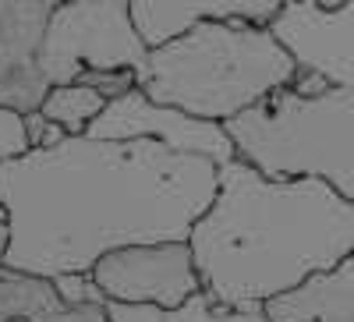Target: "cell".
I'll return each mask as SVG.
<instances>
[{"instance_id": "6da1fadb", "label": "cell", "mask_w": 354, "mask_h": 322, "mask_svg": "<svg viewBox=\"0 0 354 322\" xmlns=\"http://www.w3.org/2000/svg\"><path fill=\"white\" fill-rule=\"evenodd\" d=\"M220 191V163L156 138L68 135L0 163L11 248L4 266L32 276L88 273L128 245L188 241Z\"/></svg>"}, {"instance_id": "7a4b0ae2", "label": "cell", "mask_w": 354, "mask_h": 322, "mask_svg": "<svg viewBox=\"0 0 354 322\" xmlns=\"http://www.w3.org/2000/svg\"><path fill=\"white\" fill-rule=\"evenodd\" d=\"M202 290L220 308H266L354 252V202L315 178L220 167V191L192 227Z\"/></svg>"}, {"instance_id": "3957f363", "label": "cell", "mask_w": 354, "mask_h": 322, "mask_svg": "<svg viewBox=\"0 0 354 322\" xmlns=\"http://www.w3.org/2000/svg\"><path fill=\"white\" fill-rule=\"evenodd\" d=\"M298 75L294 57L270 32L252 21H195L181 36L149 46L135 71L138 89L153 103L177 106L205 121L227 124Z\"/></svg>"}, {"instance_id": "277c9868", "label": "cell", "mask_w": 354, "mask_h": 322, "mask_svg": "<svg viewBox=\"0 0 354 322\" xmlns=\"http://www.w3.org/2000/svg\"><path fill=\"white\" fill-rule=\"evenodd\" d=\"M238 160L266 178H315L354 202V89H277L223 124Z\"/></svg>"}, {"instance_id": "5b68a950", "label": "cell", "mask_w": 354, "mask_h": 322, "mask_svg": "<svg viewBox=\"0 0 354 322\" xmlns=\"http://www.w3.org/2000/svg\"><path fill=\"white\" fill-rule=\"evenodd\" d=\"M149 43L131 18V0H61L39 43V71L50 85H68L85 68L138 71Z\"/></svg>"}, {"instance_id": "8992f818", "label": "cell", "mask_w": 354, "mask_h": 322, "mask_svg": "<svg viewBox=\"0 0 354 322\" xmlns=\"http://www.w3.org/2000/svg\"><path fill=\"white\" fill-rule=\"evenodd\" d=\"M88 276L106 294V301L121 305H153V308H181L202 294V276L188 241H160V245H128L106 252Z\"/></svg>"}, {"instance_id": "52a82bcc", "label": "cell", "mask_w": 354, "mask_h": 322, "mask_svg": "<svg viewBox=\"0 0 354 322\" xmlns=\"http://www.w3.org/2000/svg\"><path fill=\"white\" fill-rule=\"evenodd\" d=\"M85 135L93 138H156L163 145L177 153H195V156H209L216 160L220 167L238 160L234 153V142L227 135V128L220 121H205V117H195V113H185L177 106H163V103H153L145 96L138 85L131 93L117 96L103 106V113L88 124Z\"/></svg>"}, {"instance_id": "ba28073f", "label": "cell", "mask_w": 354, "mask_h": 322, "mask_svg": "<svg viewBox=\"0 0 354 322\" xmlns=\"http://www.w3.org/2000/svg\"><path fill=\"white\" fill-rule=\"evenodd\" d=\"M270 32L294 57L298 71H315L330 85L354 89V0L319 8L315 0H283Z\"/></svg>"}, {"instance_id": "9c48e42d", "label": "cell", "mask_w": 354, "mask_h": 322, "mask_svg": "<svg viewBox=\"0 0 354 322\" xmlns=\"http://www.w3.org/2000/svg\"><path fill=\"white\" fill-rule=\"evenodd\" d=\"M61 0H0V106L32 113L50 82L39 71V43Z\"/></svg>"}, {"instance_id": "30bf717a", "label": "cell", "mask_w": 354, "mask_h": 322, "mask_svg": "<svg viewBox=\"0 0 354 322\" xmlns=\"http://www.w3.org/2000/svg\"><path fill=\"white\" fill-rule=\"evenodd\" d=\"M283 0H131V18L138 25L142 39L160 46L174 36H181L195 21H252L270 25Z\"/></svg>"}, {"instance_id": "8fae6325", "label": "cell", "mask_w": 354, "mask_h": 322, "mask_svg": "<svg viewBox=\"0 0 354 322\" xmlns=\"http://www.w3.org/2000/svg\"><path fill=\"white\" fill-rule=\"evenodd\" d=\"M0 322H113L106 305H71L50 276L0 266Z\"/></svg>"}, {"instance_id": "7c38bea8", "label": "cell", "mask_w": 354, "mask_h": 322, "mask_svg": "<svg viewBox=\"0 0 354 322\" xmlns=\"http://www.w3.org/2000/svg\"><path fill=\"white\" fill-rule=\"evenodd\" d=\"M270 322H354V252L337 269L305 280L266 305Z\"/></svg>"}, {"instance_id": "4fadbf2b", "label": "cell", "mask_w": 354, "mask_h": 322, "mask_svg": "<svg viewBox=\"0 0 354 322\" xmlns=\"http://www.w3.org/2000/svg\"><path fill=\"white\" fill-rule=\"evenodd\" d=\"M106 312L113 322H270L266 308H220L205 290L174 312L153 305H121V301H106Z\"/></svg>"}, {"instance_id": "5bb4252c", "label": "cell", "mask_w": 354, "mask_h": 322, "mask_svg": "<svg viewBox=\"0 0 354 322\" xmlns=\"http://www.w3.org/2000/svg\"><path fill=\"white\" fill-rule=\"evenodd\" d=\"M103 106H106V96H100L93 85L68 82V85H50L39 110L53 124H61L68 135H85L88 124L103 113Z\"/></svg>"}, {"instance_id": "9a60e30c", "label": "cell", "mask_w": 354, "mask_h": 322, "mask_svg": "<svg viewBox=\"0 0 354 322\" xmlns=\"http://www.w3.org/2000/svg\"><path fill=\"white\" fill-rule=\"evenodd\" d=\"M32 145L25 135V113L15 106H0V163L25 156Z\"/></svg>"}, {"instance_id": "2e32d148", "label": "cell", "mask_w": 354, "mask_h": 322, "mask_svg": "<svg viewBox=\"0 0 354 322\" xmlns=\"http://www.w3.org/2000/svg\"><path fill=\"white\" fill-rule=\"evenodd\" d=\"M75 82L93 85V89H96L100 96H106V103H110V100H117V96H124V93H131L135 85H138V78H135V71H131V68H121V71H93V68H85Z\"/></svg>"}, {"instance_id": "e0dca14e", "label": "cell", "mask_w": 354, "mask_h": 322, "mask_svg": "<svg viewBox=\"0 0 354 322\" xmlns=\"http://www.w3.org/2000/svg\"><path fill=\"white\" fill-rule=\"evenodd\" d=\"M53 283L64 294V301H71V305H106V294L96 287V280L88 273H68V276H57Z\"/></svg>"}, {"instance_id": "ac0fdd59", "label": "cell", "mask_w": 354, "mask_h": 322, "mask_svg": "<svg viewBox=\"0 0 354 322\" xmlns=\"http://www.w3.org/2000/svg\"><path fill=\"white\" fill-rule=\"evenodd\" d=\"M46 131H50V117H46L43 110L25 113V135H28V145H32V149H43Z\"/></svg>"}, {"instance_id": "d6986e66", "label": "cell", "mask_w": 354, "mask_h": 322, "mask_svg": "<svg viewBox=\"0 0 354 322\" xmlns=\"http://www.w3.org/2000/svg\"><path fill=\"white\" fill-rule=\"evenodd\" d=\"M8 248H11V223H8V209L0 206V266L8 258Z\"/></svg>"}]
</instances>
